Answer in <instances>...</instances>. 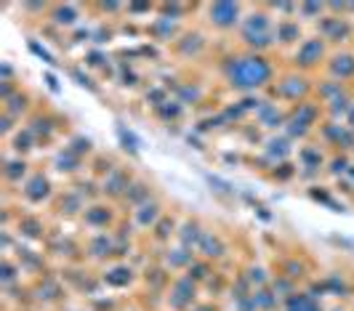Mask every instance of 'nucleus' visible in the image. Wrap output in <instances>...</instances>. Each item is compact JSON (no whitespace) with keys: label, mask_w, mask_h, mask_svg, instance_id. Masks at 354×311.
Masks as SVG:
<instances>
[{"label":"nucleus","mask_w":354,"mask_h":311,"mask_svg":"<svg viewBox=\"0 0 354 311\" xmlns=\"http://www.w3.org/2000/svg\"><path fill=\"white\" fill-rule=\"evenodd\" d=\"M227 77L237 91H256L272 80V64L261 56H240L232 59Z\"/></svg>","instance_id":"1"},{"label":"nucleus","mask_w":354,"mask_h":311,"mask_svg":"<svg viewBox=\"0 0 354 311\" xmlns=\"http://www.w3.org/2000/svg\"><path fill=\"white\" fill-rule=\"evenodd\" d=\"M237 17H240V6L237 3H216V6H211V21L221 30L234 27Z\"/></svg>","instance_id":"2"},{"label":"nucleus","mask_w":354,"mask_h":311,"mask_svg":"<svg viewBox=\"0 0 354 311\" xmlns=\"http://www.w3.org/2000/svg\"><path fill=\"white\" fill-rule=\"evenodd\" d=\"M168 301H171V306L178 309V311L192 309V301H195V285H192V282H178L176 288H174V295H171Z\"/></svg>","instance_id":"3"},{"label":"nucleus","mask_w":354,"mask_h":311,"mask_svg":"<svg viewBox=\"0 0 354 311\" xmlns=\"http://www.w3.org/2000/svg\"><path fill=\"white\" fill-rule=\"evenodd\" d=\"M285 311H322L317 298L309 293H290L285 301Z\"/></svg>","instance_id":"4"},{"label":"nucleus","mask_w":354,"mask_h":311,"mask_svg":"<svg viewBox=\"0 0 354 311\" xmlns=\"http://www.w3.org/2000/svg\"><path fill=\"white\" fill-rule=\"evenodd\" d=\"M296 59L301 62L304 67H312V64H317L319 59H322V43H319V40H309V43H304L301 51L296 53Z\"/></svg>","instance_id":"5"},{"label":"nucleus","mask_w":354,"mask_h":311,"mask_svg":"<svg viewBox=\"0 0 354 311\" xmlns=\"http://www.w3.org/2000/svg\"><path fill=\"white\" fill-rule=\"evenodd\" d=\"M330 69H333V75H336V77H341V80L352 77V75H354V56H349V53L338 56L336 62L330 64Z\"/></svg>","instance_id":"6"},{"label":"nucleus","mask_w":354,"mask_h":311,"mask_svg":"<svg viewBox=\"0 0 354 311\" xmlns=\"http://www.w3.org/2000/svg\"><path fill=\"white\" fill-rule=\"evenodd\" d=\"M189 311H218L216 306H211V303H203V306H192Z\"/></svg>","instance_id":"7"},{"label":"nucleus","mask_w":354,"mask_h":311,"mask_svg":"<svg viewBox=\"0 0 354 311\" xmlns=\"http://www.w3.org/2000/svg\"><path fill=\"white\" fill-rule=\"evenodd\" d=\"M349 122H352V125H354V109H352V117H349Z\"/></svg>","instance_id":"8"}]
</instances>
